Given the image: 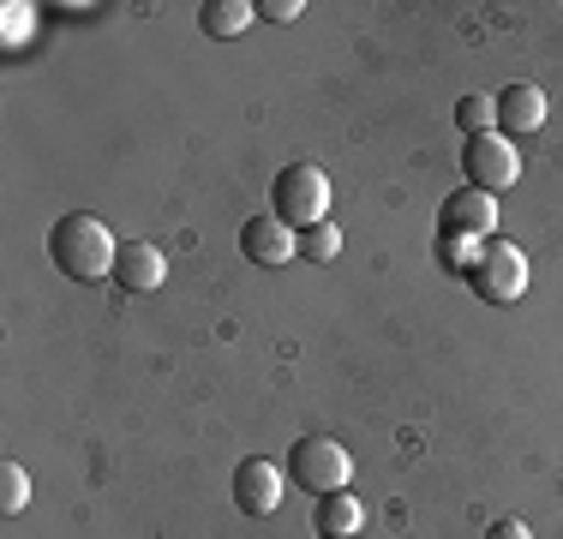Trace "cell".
I'll list each match as a JSON object with an SVG mask.
<instances>
[{"mask_svg":"<svg viewBox=\"0 0 563 539\" xmlns=\"http://www.w3.org/2000/svg\"><path fill=\"white\" fill-rule=\"evenodd\" d=\"M24 12H31V7H7V43H19V36H24Z\"/></svg>","mask_w":563,"mask_h":539,"instance_id":"obj_19","label":"cell"},{"mask_svg":"<svg viewBox=\"0 0 563 539\" xmlns=\"http://www.w3.org/2000/svg\"><path fill=\"white\" fill-rule=\"evenodd\" d=\"M300 0H264V7H258V19H271V24H294V19H300Z\"/></svg>","mask_w":563,"mask_h":539,"instance_id":"obj_17","label":"cell"},{"mask_svg":"<svg viewBox=\"0 0 563 539\" xmlns=\"http://www.w3.org/2000/svg\"><path fill=\"white\" fill-rule=\"evenodd\" d=\"M24 504H31V474H24L19 462H0V509L19 516Z\"/></svg>","mask_w":563,"mask_h":539,"instance_id":"obj_15","label":"cell"},{"mask_svg":"<svg viewBox=\"0 0 563 539\" xmlns=\"http://www.w3.org/2000/svg\"><path fill=\"white\" fill-rule=\"evenodd\" d=\"M288 480L300 485V492H312V497H330V492H347L354 462H347V450L336 438H300L288 450Z\"/></svg>","mask_w":563,"mask_h":539,"instance_id":"obj_4","label":"cell"},{"mask_svg":"<svg viewBox=\"0 0 563 539\" xmlns=\"http://www.w3.org/2000/svg\"><path fill=\"white\" fill-rule=\"evenodd\" d=\"M455 127H462V139H474V132H498V108H492V97H462L455 102Z\"/></svg>","mask_w":563,"mask_h":539,"instance_id":"obj_13","label":"cell"},{"mask_svg":"<svg viewBox=\"0 0 563 539\" xmlns=\"http://www.w3.org/2000/svg\"><path fill=\"white\" fill-rule=\"evenodd\" d=\"M312 528L324 534V539H354L360 528H366V504H360L354 492H330V497H318Z\"/></svg>","mask_w":563,"mask_h":539,"instance_id":"obj_11","label":"cell"},{"mask_svg":"<svg viewBox=\"0 0 563 539\" xmlns=\"http://www.w3.org/2000/svg\"><path fill=\"white\" fill-rule=\"evenodd\" d=\"M467 288L486 306H516L521 294H528V252H521L516 240H486L479 258L467 264Z\"/></svg>","mask_w":563,"mask_h":539,"instance_id":"obj_3","label":"cell"},{"mask_svg":"<svg viewBox=\"0 0 563 539\" xmlns=\"http://www.w3.org/2000/svg\"><path fill=\"white\" fill-rule=\"evenodd\" d=\"M342 252V234H336V222H312V228H300V258H318V264H330Z\"/></svg>","mask_w":563,"mask_h":539,"instance_id":"obj_14","label":"cell"},{"mask_svg":"<svg viewBox=\"0 0 563 539\" xmlns=\"http://www.w3.org/2000/svg\"><path fill=\"white\" fill-rule=\"evenodd\" d=\"M234 504L246 509V516H276L282 509V468L264 462V455H246V462L234 468Z\"/></svg>","mask_w":563,"mask_h":539,"instance_id":"obj_8","label":"cell"},{"mask_svg":"<svg viewBox=\"0 0 563 539\" xmlns=\"http://www.w3.org/2000/svg\"><path fill=\"white\" fill-rule=\"evenodd\" d=\"M486 539H533L528 528H521V521H492V534Z\"/></svg>","mask_w":563,"mask_h":539,"instance_id":"obj_18","label":"cell"},{"mask_svg":"<svg viewBox=\"0 0 563 539\" xmlns=\"http://www.w3.org/2000/svg\"><path fill=\"white\" fill-rule=\"evenodd\" d=\"M48 258H55V270L73 276V282H102V276H114L120 246H114V234H109L102 216L73 210V216H60L55 234H48Z\"/></svg>","mask_w":563,"mask_h":539,"instance_id":"obj_1","label":"cell"},{"mask_svg":"<svg viewBox=\"0 0 563 539\" xmlns=\"http://www.w3.org/2000/svg\"><path fill=\"white\" fill-rule=\"evenodd\" d=\"M492 228H498V205H492V193H474V186H462V193H450L444 205H438V240H492Z\"/></svg>","mask_w":563,"mask_h":539,"instance_id":"obj_6","label":"cell"},{"mask_svg":"<svg viewBox=\"0 0 563 539\" xmlns=\"http://www.w3.org/2000/svg\"><path fill=\"white\" fill-rule=\"evenodd\" d=\"M492 108H498V132H504V139L545 127V90L540 85H504L498 97H492Z\"/></svg>","mask_w":563,"mask_h":539,"instance_id":"obj_10","label":"cell"},{"mask_svg":"<svg viewBox=\"0 0 563 539\" xmlns=\"http://www.w3.org/2000/svg\"><path fill=\"white\" fill-rule=\"evenodd\" d=\"M271 216H282L288 228H312L330 222V174L318 162H288L271 180Z\"/></svg>","mask_w":563,"mask_h":539,"instance_id":"obj_2","label":"cell"},{"mask_svg":"<svg viewBox=\"0 0 563 539\" xmlns=\"http://www.w3.org/2000/svg\"><path fill=\"white\" fill-rule=\"evenodd\" d=\"M258 19V7H246V0H205V7H198V24H205V36H240L246 31V24Z\"/></svg>","mask_w":563,"mask_h":539,"instance_id":"obj_12","label":"cell"},{"mask_svg":"<svg viewBox=\"0 0 563 539\" xmlns=\"http://www.w3.org/2000/svg\"><path fill=\"white\" fill-rule=\"evenodd\" d=\"M462 174L474 193H504V186H516L521 156L504 132H474V139H462Z\"/></svg>","mask_w":563,"mask_h":539,"instance_id":"obj_5","label":"cell"},{"mask_svg":"<svg viewBox=\"0 0 563 539\" xmlns=\"http://www.w3.org/2000/svg\"><path fill=\"white\" fill-rule=\"evenodd\" d=\"M240 252H246L252 264H264V270H276V264H288V258H300V240H294V228L282 222V216H252L246 228H240Z\"/></svg>","mask_w":563,"mask_h":539,"instance_id":"obj_7","label":"cell"},{"mask_svg":"<svg viewBox=\"0 0 563 539\" xmlns=\"http://www.w3.org/2000/svg\"><path fill=\"white\" fill-rule=\"evenodd\" d=\"M438 252H444V264H450V270H462V276H467V264L479 258L474 240H438Z\"/></svg>","mask_w":563,"mask_h":539,"instance_id":"obj_16","label":"cell"},{"mask_svg":"<svg viewBox=\"0 0 563 539\" xmlns=\"http://www.w3.org/2000/svg\"><path fill=\"white\" fill-rule=\"evenodd\" d=\"M163 276H168L163 246H151V240L120 246V258H114V288L120 294H151V288H163Z\"/></svg>","mask_w":563,"mask_h":539,"instance_id":"obj_9","label":"cell"}]
</instances>
